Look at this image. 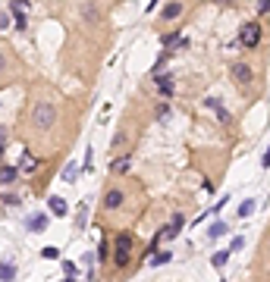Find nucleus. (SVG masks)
<instances>
[{
    "instance_id": "obj_1",
    "label": "nucleus",
    "mask_w": 270,
    "mask_h": 282,
    "mask_svg": "<svg viewBox=\"0 0 270 282\" xmlns=\"http://www.w3.org/2000/svg\"><path fill=\"white\" fill-rule=\"evenodd\" d=\"M57 119H60V110L50 101H35L28 107V122H32L35 132H50L53 126H57Z\"/></svg>"
},
{
    "instance_id": "obj_2",
    "label": "nucleus",
    "mask_w": 270,
    "mask_h": 282,
    "mask_svg": "<svg viewBox=\"0 0 270 282\" xmlns=\"http://www.w3.org/2000/svg\"><path fill=\"white\" fill-rule=\"evenodd\" d=\"M261 41H264V25H261V19H248V22L239 28V47L258 50Z\"/></svg>"
},
{
    "instance_id": "obj_3",
    "label": "nucleus",
    "mask_w": 270,
    "mask_h": 282,
    "mask_svg": "<svg viewBox=\"0 0 270 282\" xmlns=\"http://www.w3.org/2000/svg\"><path fill=\"white\" fill-rule=\"evenodd\" d=\"M229 79H232V85H236L239 91H251L255 88V79H258V72L251 69L245 60H236L229 66Z\"/></svg>"
},
{
    "instance_id": "obj_4",
    "label": "nucleus",
    "mask_w": 270,
    "mask_h": 282,
    "mask_svg": "<svg viewBox=\"0 0 270 282\" xmlns=\"http://www.w3.org/2000/svg\"><path fill=\"white\" fill-rule=\"evenodd\" d=\"M79 16H82V22H85L88 28H101V25H104V16H101V10H98L95 0H82V4H79Z\"/></svg>"
},
{
    "instance_id": "obj_5",
    "label": "nucleus",
    "mask_w": 270,
    "mask_h": 282,
    "mask_svg": "<svg viewBox=\"0 0 270 282\" xmlns=\"http://www.w3.org/2000/svg\"><path fill=\"white\" fill-rule=\"evenodd\" d=\"M154 79V88H157V98H173L176 94V75L173 72H157V75H151Z\"/></svg>"
},
{
    "instance_id": "obj_6",
    "label": "nucleus",
    "mask_w": 270,
    "mask_h": 282,
    "mask_svg": "<svg viewBox=\"0 0 270 282\" xmlns=\"http://www.w3.org/2000/svg\"><path fill=\"white\" fill-rule=\"evenodd\" d=\"M201 107H204L207 113H214V116H217V122H220V126H226V129L236 122V119H232V113H229L217 98H204V101H201Z\"/></svg>"
},
{
    "instance_id": "obj_7",
    "label": "nucleus",
    "mask_w": 270,
    "mask_h": 282,
    "mask_svg": "<svg viewBox=\"0 0 270 282\" xmlns=\"http://www.w3.org/2000/svg\"><path fill=\"white\" fill-rule=\"evenodd\" d=\"M123 204H126V192H123L119 185H110V188L101 195V207H104V210H119Z\"/></svg>"
},
{
    "instance_id": "obj_8",
    "label": "nucleus",
    "mask_w": 270,
    "mask_h": 282,
    "mask_svg": "<svg viewBox=\"0 0 270 282\" xmlns=\"http://www.w3.org/2000/svg\"><path fill=\"white\" fill-rule=\"evenodd\" d=\"M183 13H186V4H183V0H167V4L160 7V25H173Z\"/></svg>"
},
{
    "instance_id": "obj_9",
    "label": "nucleus",
    "mask_w": 270,
    "mask_h": 282,
    "mask_svg": "<svg viewBox=\"0 0 270 282\" xmlns=\"http://www.w3.org/2000/svg\"><path fill=\"white\" fill-rule=\"evenodd\" d=\"M132 160H135V150L126 147L123 154L110 157V173H113V176H126V173H129V166H132Z\"/></svg>"
},
{
    "instance_id": "obj_10",
    "label": "nucleus",
    "mask_w": 270,
    "mask_h": 282,
    "mask_svg": "<svg viewBox=\"0 0 270 282\" xmlns=\"http://www.w3.org/2000/svg\"><path fill=\"white\" fill-rule=\"evenodd\" d=\"M132 144V135H129V129H116V135L110 138V154H116V150H126V147H129Z\"/></svg>"
},
{
    "instance_id": "obj_11",
    "label": "nucleus",
    "mask_w": 270,
    "mask_h": 282,
    "mask_svg": "<svg viewBox=\"0 0 270 282\" xmlns=\"http://www.w3.org/2000/svg\"><path fill=\"white\" fill-rule=\"evenodd\" d=\"M41 166H44V160H41V157H35L32 150H25L22 160H19V173H22V176H28V173H35V169H41Z\"/></svg>"
},
{
    "instance_id": "obj_12",
    "label": "nucleus",
    "mask_w": 270,
    "mask_h": 282,
    "mask_svg": "<svg viewBox=\"0 0 270 282\" xmlns=\"http://www.w3.org/2000/svg\"><path fill=\"white\" fill-rule=\"evenodd\" d=\"M113 251H135V235L126 229V232H116L113 238Z\"/></svg>"
},
{
    "instance_id": "obj_13",
    "label": "nucleus",
    "mask_w": 270,
    "mask_h": 282,
    "mask_svg": "<svg viewBox=\"0 0 270 282\" xmlns=\"http://www.w3.org/2000/svg\"><path fill=\"white\" fill-rule=\"evenodd\" d=\"M19 166H0V185H4V188H10V185H16V182H19Z\"/></svg>"
},
{
    "instance_id": "obj_14",
    "label": "nucleus",
    "mask_w": 270,
    "mask_h": 282,
    "mask_svg": "<svg viewBox=\"0 0 270 282\" xmlns=\"http://www.w3.org/2000/svg\"><path fill=\"white\" fill-rule=\"evenodd\" d=\"M47 210H50V216H66V213H69V204H66L60 195H50V198H47Z\"/></svg>"
},
{
    "instance_id": "obj_15",
    "label": "nucleus",
    "mask_w": 270,
    "mask_h": 282,
    "mask_svg": "<svg viewBox=\"0 0 270 282\" xmlns=\"http://www.w3.org/2000/svg\"><path fill=\"white\" fill-rule=\"evenodd\" d=\"M132 260H135V251H113V270H129L132 267Z\"/></svg>"
},
{
    "instance_id": "obj_16",
    "label": "nucleus",
    "mask_w": 270,
    "mask_h": 282,
    "mask_svg": "<svg viewBox=\"0 0 270 282\" xmlns=\"http://www.w3.org/2000/svg\"><path fill=\"white\" fill-rule=\"evenodd\" d=\"M170 110H173V107H170L167 98H157V104H154V119H157V122H167V119H170Z\"/></svg>"
},
{
    "instance_id": "obj_17",
    "label": "nucleus",
    "mask_w": 270,
    "mask_h": 282,
    "mask_svg": "<svg viewBox=\"0 0 270 282\" xmlns=\"http://www.w3.org/2000/svg\"><path fill=\"white\" fill-rule=\"evenodd\" d=\"M173 53H176V50H173V47H167V50H164V53H160V56H157V63H154V66H151V75H157V72H164V66H167V63H170V60H173Z\"/></svg>"
},
{
    "instance_id": "obj_18",
    "label": "nucleus",
    "mask_w": 270,
    "mask_h": 282,
    "mask_svg": "<svg viewBox=\"0 0 270 282\" xmlns=\"http://www.w3.org/2000/svg\"><path fill=\"white\" fill-rule=\"evenodd\" d=\"M179 38H183V32H179V28H170V32L160 35V44H164V47H176Z\"/></svg>"
},
{
    "instance_id": "obj_19",
    "label": "nucleus",
    "mask_w": 270,
    "mask_h": 282,
    "mask_svg": "<svg viewBox=\"0 0 270 282\" xmlns=\"http://www.w3.org/2000/svg\"><path fill=\"white\" fill-rule=\"evenodd\" d=\"M47 229V213H38L28 220V232H44Z\"/></svg>"
},
{
    "instance_id": "obj_20",
    "label": "nucleus",
    "mask_w": 270,
    "mask_h": 282,
    "mask_svg": "<svg viewBox=\"0 0 270 282\" xmlns=\"http://www.w3.org/2000/svg\"><path fill=\"white\" fill-rule=\"evenodd\" d=\"M95 257H98V263H107V260H110V241H107V235L101 238V244H98Z\"/></svg>"
},
{
    "instance_id": "obj_21",
    "label": "nucleus",
    "mask_w": 270,
    "mask_h": 282,
    "mask_svg": "<svg viewBox=\"0 0 270 282\" xmlns=\"http://www.w3.org/2000/svg\"><path fill=\"white\" fill-rule=\"evenodd\" d=\"M229 248H223V251H214V257H211V263H214V267H217V270H223L226 267V260H229Z\"/></svg>"
},
{
    "instance_id": "obj_22",
    "label": "nucleus",
    "mask_w": 270,
    "mask_h": 282,
    "mask_svg": "<svg viewBox=\"0 0 270 282\" xmlns=\"http://www.w3.org/2000/svg\"><path fill=\"white\" fill-rule=\"evenodd\" d=\"M0 204H4V207H19L22 198L16 195V192H0Z\"/></svg>"
},
{
    "instance_id": "obj_23",
    "label": "nucleus",
    "mask_w": 270,
    "mask_h": 282,
    "mask_svg": "<svg viewBox=\"0 0 270 282\" xmlns=\"http://www.w3.org/2000/svg\"><path fill=\"white\" fill-rule=\"evenodd\" d=\"M170 260H173L170 251H154L151 254V267H164V263H170Z\"/></svg>"
},
{
    "instance_id": "obj_24",
    "label": "nucleus",
    "mask_w": 270,
    "mask_h": 282,
    "mask_svg": "<svg viewBox=\"0 0 270 282\" xmlns=\"http://www.w3.org/2000/svg\"><path fill=\"white\" fill-rule=\"evenodd\" d=\"M13 16V25L19 28V32H25L28 28V19H25V10H16V13H10Z\"/></svg>"
},
{
    "instance_id": "obj_25",
    "label": "nucleus",
    "mask_w": 270,
    "mask_h": 282,
    "mask_svg": "<svg viewBox=\"0 0 270 282\" xmlns=\"http://www.w3.org/2000/svg\"><path fill=\"white\" fill-rule=\"evenodd\" d=\"M0 279H16V263H10V260H4V263H0Z\"/></svg>"
},
{
    "instance_id": "obj_26",
    "label": "nucleus",
    "mask_w": 270,
    "mask_h": 282,
    "mask_svg": "<svg viewBox=\"0 0 270 282\" xmlns=\"http://www.w3.org/2000/svg\"><path fill=\"white\" fill-rule=\"evenodd\" d=\"M226 229H229L226 223H211V229H207V235H211V238H223V235H226Z\"/></svg>"
},
{
    "instance_id": "obj_27",
    "label": "nucleus",
    "mask_w": 270,
    "mask_h": 282,
    "mask_svg": "<svg viewBox=\"0 0 270 282\" xmlns=\"http://www.w3.org/2000/svg\"><path fill=\"white\" fill-rule=\"evenodd\" d=\"M255 204H258V201H251V198H248V201H242L239 216H242V220H245V216H251V213H255Z\"/></svg>"
},
{
    "instance_id": "obj_28",
    "label": "nucleus",
    "mask_w": 270,
    "mask_h": 282,
    "mask_svg": "<svg viewBox=\"0 0 270 282\" xmlns=\"http://www.w3.org/2000/svg\"><path fill=\"white\" fill-rule=\"evenodd\" d=\"M41 257H44V260H60V248L47 244V248H41Z\"/></svg>"
},
{
    "instance_id": "obj_29",
    "label": "nucleus",
    "mask_w": 270,
    "mask_h": 282,
    "mask_svg": "<svg viewBox=\"0 0 270 282\" xmlns=\"http://www.w3.org/2000/svg\"><path fill=\"white\" fill-rule=\"evenodd\" d=\"M76 173H79V166H76V163H66V169H63V182H76Z\"/></svg>"
},
{
    "instance_id": "obj_30",
    "label": "nucleus",
    "mask_w": 270,
    "mask_h": 282,
    "mask_svg": "<svg viewBox=\"0 0 270 282\" xmlns=\"http://www.w3.org/2000/svg\"><path fill=\"white\" fill-rule=\"evenodd\" d=\"M10 72V50H0V75Z\"/></svg>"
},
{
    "instance_id": "obj_31",
    "label": "nucleus",
    "mask_w": 270,
    "mask_h": 282,
    "mask_svg": "<svg viewBox=\"0 0 270 282\" xmlns=\"http://www.w3.org/2000/svg\"><path fill=\"white\" fill-rule=\"evenodd\" d=\"M63 273H66V279H76V273H79V270H76V263H73V260H63Z\"/></svg>"
},
{
    "instance_id": "obj_32",
    "label": "nucleus",
    "mask_w": 270,
    "mask_h": 282,
    "mask_svg": "<svg viewBox=\"0 0 270 282\" xmlns=\"http://www.w3.org/2000/svg\"><path fill=\"white\" fill-rule=\"evenodd\" d=\"M242 248H245V238H242V235H236V238L229 241V251H232V254H236V251H242Z\"/></svg>"
},
{
    "instance_id": "obj_33",
    "label": "nucleus",
    "mask_w": 270,
    "mask_h": 282,
    "mask_svg": "<svg viewBox=\"0 0 270 282\" xmlns=\"http://www.w3.org/2000/svg\"><path fill=\"white\" fill-rule=\"evenodd\" d=\"M270 13V0H258V19H264Z\"/></svg>"
},
{
    "instance_id": "obj_34",
    "label": "nucleus",
    "mask_w": 270,
    "mask_h": 282,
    "mask_svg": "<svg viewBox=\"0 0 270 282\" xmlns=\"http://www.w3.org/2000/svg\"><path fill=\"white\" fill-rule=\"evenodd\" d=\"M76 229H85V204L79 207V213H76Z\"/></svg>"
},
{
    "instance_id": "obj_35",
    "label": "nucleus",
    "mask_w": 270,
    "mask_h": 282,
    "mask_svg": "<svg viewBox=\"0 0 270 282\" xmlns=\"http://www.w3.org/2000/svg\"><path fill=\"white\" fill-rule=\"evenodd\" d=\"M10 19H13V16H10V10H7V13H0V32H7V28H10Z\"/></svg>"
},
{
    "instance_id": "obj_36",
    "label": "nucleus",
    "mask_w": 270,
    "mask_h": 282,
    "mask_svg": "<svg viewBox=\"0 0 270 282\" xmlns=\"http://www.w3.org/2000/svg\"><path fill=\"white\" fill-rule=\"evenodd\" d=\"M226 204H229V198H220L217 204H214V207H211V213H220V210H223V207H226Z\"/></svg>"
},
{
    "instance_id": "obj_37",
    "label": "nucleus",
    "mask_w": 270,
    "mask_h": 282,
    "mask_svg": "<svg viewBox=\"0 0 270 282\" xmlns=\"http://www.w3.org/2000/svg\"><path fill=\"white\" fill-rule=\"evenodd\" d=\"M211 4H217V7H239V0H211Z\"/></svg>"
},
{
    "instance_id": "obj_38",
    "label": "nucleus",
    "mask_w": 270,
    "mask_h": 282,
    "mask_svg": "<svg viewBox=\"0 0 270 282\" xmlns=\"http://www.w3.org/2000/svg\"><path fill=\"white\" fill-rule=\"evenodd\" d=\"M7 141H10V129L0 126V144H7Z\"/></svg>"
},
{
    "instance_id": "obj_39",
    "label": "nucleus",
    "mask_w": 270,
    "mask_h": 282,
    "mask_svg": "<svg viewBox=\"0 0 270 282\" xmlns=\"http://www.w3.org/2000/svg\"><path fill=\"white\" fill-rule=\"evenodd\" d=\"M261 166H264V169H267V166H270V147H267V150H264V160H261Z\"/></svg>"
},
{
    "instance_id": "obj_40",
    "label": "nucleus",
    "mask_w": 270,
    "mask_h": 282,
    "mask_svg": "<svg viewBox=\"0 0 270 282\" xmlns=\"http://www.w3.org/2000/svg\"><path fill=\"white\" fill-rule=\"evenodd\" d=\"M4 150H7V144H0V160H4Z\"/></svg>"
}]
</instances>
